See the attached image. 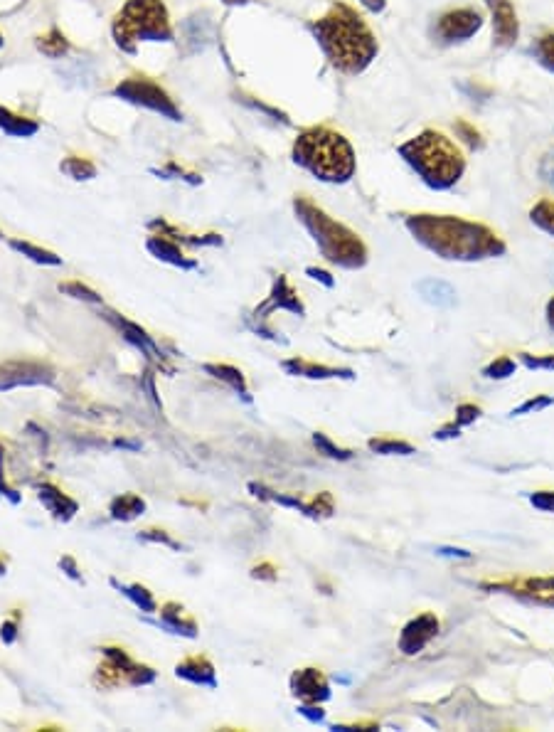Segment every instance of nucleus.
I'll list each match as a JSON object with an SVG mask.
<instances>
[{
	"mask_svg": "<svg viewBox=\"0 0 554 732\" xmlns=\"http://www.w3.org/2000/svg\"><path fill=\"white\" fill-rule=\"evenodd\" d=\"M407 230L422 247L451 262H481L508 252L490 227L456 215H412L407 217Z\"/></svg>",
	"mask_w": 554,
	"mask_h": 732,
	"instance_id": "f257e3e1",
	"label": "nucleus"
},
{
	"mask_svg": "<svg viewBox=\"0 0 554 732\" xmlns=\"http://www.w3.org/2000/svg\"><path fill=\"white\" fill-rule=\"evenodd\" d=\"M318 47L326 55L328 65L340 74L358 77L377 60L380 42L365 18L345 3H333L326 15L311 25Z\"/></svg>",
	"mask_w": 554,
	"mask_h": 732,
	"instance_id": "f03ea898",
	"label": "nucleus"
},
{
	"mask_svg": "<svg viewBox=\"0 0 554 732\" xmlns=\"http://www.w3.org/2000/svg\"><path fill=\"white\" fill-rule=\"evenodd\" d=\"M399 156L431 190H449L466 173V158L458 146L441 131L424 129L399 146Z\"/></svg>",
	"mask_w": 554,
	"mask_h": 732,
	"instance_id": "7ed1b4c3",
	"label": "nucleus"
},
{
	"mask_svg": "<svg viewBox=\"0 0 554 732\" xmlns=\"http://www.w3.org/2000/svg\"><path fill=\"white\" fill-rule=\"evenodd\" d=\"M294 161L323 183H348L358 168L350 141L328 126H311L296 136Z\"/></svg>",
	"mask_w": 554,
	"mask_h": 732,
	"instance_id": "20e7f679",
	"label": "nucleus"
},
{
	"mask_svg": "<svg viewBox=\"0 0 554 732\" xmlns=\"http://www.w3.org/2000/svg\"><path fill=\"white\" fill-rule=\"evenodd\" d=\"M294 208L298 220L306 225V230L311 232L313 240L321 247L323 257L348 269H358L365 264L367 249L355 232H350L348 227L335 222L333 217L326 215V212L318 208V205H313L308 198H296Z\"/></svg>",
	"mask_w": 554,
	"mask_h": 732,
	"instance_id": "39448f33",
	"label": "nucleus"
},
{
	"mask_svg": "<svg viewBox=\"0 0 554 732\" xmlns=\"http://www.w3.org/2000/svg\"><path fill=\"white\" fill-rule=\"evenodd\" d=\"M116 47L133 55L138 42H173L168 8L163 0H126L111 25Z\"/></svg>",
	"mask_w": 554,
	"mask_h": 732,
	"instance_id": "423d86ee",
	"label": "nucleus"
},
{
	"mask_svg": "<svg viewBox=\"0 0 554 732\" xmlns=\"http://www.w3.org/2000/svg\"><path fill=\"white\" fill-rule=\"evenodd\" d=\"M114 94L124 99V102L141 106V109L156 111V114H161L170 121L183 119V114H180V109L175 106L173 99L165 94V89H161L156 82H151V79L146 77L124 79V82L114 89Z\"/></svg>",
	"mask_w": 554,
	"mask_h": 732,
	"instance_id": "0eeeda50",
	"label": "nucleus"
},
{
	"mask_svg": "<svg viewBox=\"0 0 554 732\" xmlns=\"http://www.w3.org/2000/svg\"><path fill=\"white\" fill-rule=\"evenodd\" d=\"M483 15L476 8H454L446 10L436 18L434 23V40L441 45H458V42L471 40L473 35L481 33Z\"/></svg>",
	"mask_w": 554,
	"mask_h": 732,
	"instance_id": "6e6552de",
	"label": "nucleus"
},
{
	"mask_svg": "<svg viewBox=\"0 0 554 732\" xmlns=\"http://www.w3.org/2000/svg\"><path fill=\"white\" fill-rule=\"evenodd\" d=\"M483 3H486L490 20H493V45L500 50L513 47L520 37V23L513 0H483Z\"/></svg>",
	"mask_w": 554,
	"mask_h": 732,
	"instance_id": "1a4fd4ad",
	"label": "nucleus"
},
{
	"mask_svg": "<svg viewBox=\"0 0 554 732\" xmlns=\"http://www.w3.org/2000/svg\"><path fill=\"white\" fill-rule=\"evenodd\" d=\"M439 634V619L434 614H422V617L412 619L399 636V649L407 656L419 654L434 636Z\"/></svg>",
	"mask_w": 554,
	"mask_h": 732,
	"instance_id": "9d476101",
	"label": "nucleus"
},
{
	"mask_svg": "<svg viewBox=\"0 0 554 732\" xmlns=\"http://www.w3.org/2000/svg\"><path fill=\"white\" fill-rule=\"evenodd\" d=\"M498 590H510L513 594H525V597L537 599V602H554V577H537V580H520V582H498Z\"/></svg>",
	"mask_w": 554,
	"mask_h": 732,
	"instance_id": "9b49d317",
	"label": "nucleus"
},
{
	"mask_svg": "<svg viewBox=\"0 0 554 732\" xmlns=\"http://www.w3.org/2000/svg\"><path fill=\"white\" fill-rule=\"evenodd\" d=\"M294 691L296 696H301L303 700H311V703H318V700H326L330 696L326 678H323L316 668H306V671L296 673Z\"/></svg>",
	"mask_w": 554,
	"mask_h": 732,
	"instance_id": "f8f14e48",
	"label": "nucleus"
},
{
	"mask_svg": "<svg viewBox=\"0 0 554 732\" xmlns=\"http://www.w3.org/2000/svg\"><path fill=\"white\" fill-rule=\"evenodd\" d=\"M417 291L426 304L439 306V309H449L456 304V289L444 279H422L417 284Z\"/></svg>",
	"mask_w": 554,
	"mask_h": 732,
	"instance_id": "ddd939ff",
	"label": "nucleus"
},
{
	"mask_svg": "<svg viewBox=\"0 0 554 732\" xmlns=\"http://www.w3.org/2000/svg\"><path fill=\"white\" fill-rule=\"evenodd\" d=\"M0 131L15 136V139H28V136H35L40 131V126L33 119H25V116H18L0 106Z\"/></svg>",
	"mask_w": 554,
	"mask_h": 732,
	"instance_id": "4468645a",
	"label": "nucleus"
},
{
	"mask_svg": "<svg viewBox=\"0 0 554 732\" xmlns=\"http://www.w3.org/2000/svg\"><path fill=\"white\" fill-rule=\"evenodd\" d=\"M286 368L296 375H306V378H335V375H343V378H353L350 370H335L326 368V365H313V363H301V360H291L286 363Z\"/></svg>",
	"mask_w": 554,
	"mask_h": 732,
	"instance_id": "2eb2a0df",
	"label": "nucleus"
},
{
	"mask_svg": "<svg viewBox=\"0 0 554 732\" xmlns=\"http://www.w3.org/2000/svg\"><path fill=\"white\" fill-rule=\"evenodd\" d=\"M37 50H40L42 55L52 57V60H60V57H65L69 52V42H67V37L60 33V30L52 28L50 33L42 35L40 40H37Z\"/></svg>",
	"mask_w": 554,
	"mask_h": 732,
	"instance_id": "dca6fc26",
	"label": "nucleus"
},
{
	"mask_svg": "<svg viewBox=\"0 0 554 732\" xmlns=\"http://www.w3.org/2000/svg\"><path fill=\"white\" fill-rule=\"evenodd\" d=\"M530 55L535 57L537 65L545 67L547 72L554 74V33H545L537 37L530 45Z\"/></svg>",
	"mask_w": 554,
	"mask_h": 732,
	"instance_id": "f3484780",
	"label": "nucleus"
},
{
	"mask_svg": "<svg viewBox=\"0 0 554 732\" xmlns=\"http://www.w3.org/2000/svg\"><path fill=\"white\" fill-rule=\"evenodd\" d=\"M530 220L535 222L540 230H545L547 235L554 237V203L552 200H540V203H535V208L530 210Z\"/></svg>",
	"mask_w": 554,
	"mask_h": 732,
	"instance_id": "a211bd4d",
	"label": "nucleus"
},
{
	"mask_svg": "<svg viewBox=\"0 0 554 732\" xmlns=\"http://www.w3.org/2000/svg\"><path fill=\"white\" fill-rule=\"evenodd\" d=\"M62 171H65L69 178H74V180H89L97 175L94 163L84 161V158H67V161L62 163Z\"/></svg>",
	"mask_w": 554,
	"mask_h": 732,
	"instance_id": "6ab92c4d",
	"label": "nucleus"
},
{
	"mask_svg": "<svg viewBox=\"0 0 554 732\" xmlns=\"http://www.w3.org/2000/svg\"><path fill=\"white\" fill-rule=\"evenodd\" d=\"M370 449L377 454H414V447L399 439H372Z\"/></svg>",
	"mask_w": 554,
	"mask_h": 732,
	"instance_id": "aec40b11",
	"label": "nucleus"
},
{
	"mask_svg": "<svg viewBox=\"0 0 554 732\" xmlns=\"http://www.w3.org/2000/svg\"><path fill=\"white\" fill-rule=\"evenodd\" d=\"M552 405H554L552 395H535V397H530V400L522 402L520 407H515V410L510 412V417L530 415V412H542V410H547V407H552Z\"/></svg>",
	"mask_w": 554,
	"mask_h": 732,
	"instance_id": "412c9836",
	"label": "nucleus"
},
{
	"mask_svg": "<svg viewBox=\"0 0 554 732\" xmlns=\"http://www.w3.org/2000/svg\"><path fill=\"white\" fill-rule=\"evenodd\" d=\"M513 373H515V360L513 358H498V360H493V363L483 368V375H486L488 380H503V378H510Z\"/></svg>",
	"mask_w": 554,
	"mask_h": 732,
	"instance_id": "4be33fe9",
	"label": "nucleus"
},
{
	"mask_svg": "<svg viewBox=\"0 0 554 732\" xmlns=\"http://www.w3.org/2000/svg\"><path fill=\"white\" fill-rule=\"evenodd\" d=\"M454 129H456V136H458V139H461L463 143H466V146H471L473 151H476V148H481V146H483L481 131H478L476 126L468 124V121L458 119L456 124H454Z\"/></svg>",
	"mask_w": 554,
	"mask_h": 732,
	"instance_id": "5701e85b",
	"label": "nucleus"
},
{
	"mask_svg": "<svg viewBox=\"0 0 554 732\" xmlns=\"http://www.w3.org/2000/svg\"><path fill=\"white\" fill-rule=\"evenodd\" d=\"M148 247H151L153 252L158 254V257L170 259V262H175V264H183V254H180V249L173 247V244H168L165 240H161V237H153V240L148 242Z\"/></svg>",
	"mask_w": 554,
	"mask_h": 732,
	"instance_id": "b1692460",
	"label": "nucleus"
},
{
	"mask_svg": "<svg viewBox=\"0 0 554 732\" xmlns=\"http://www.w3.org/2000/svg\"><path fill=\"white\" fill-rule=\"evenodd\" d=\"M520 363L527 370H554V355H530L520 353Z\"/></svg>",
	"mask_w": 554,
	"mask_h": 732,
	"instance_id": "393cba45",
	"label": "nucleus"
},
{
	"mask_svg": "<svg viewBox=\"0 0 554 732\" xmlns=\"http://www.w3.org/2000/svg\"><path fill=\"white\" fill-rule=\"evenodd\" d=\"M478 417H481V407H478V405H461L456 410L454 424L458 429H463V427H468V424L476 422Z\"/></svg>",
	"mask_w": 554,
	"mask_h": 732,
	"instance_id": "a878e982",
	"label": "nucleus"
},
{
	"mask_svg": "<svg viewBox=\"0 0 554 732\" xmlns=\"http://www.w3.org/2000/svg\"><path fill=\"white\" fill-rule=\"evenodd\" d=\"M313 442H316V447L321 449V452H326L328 456H333V459H350V452H345V449L335 447V444L330 442L326 434H316V437H313Z\"/></svg>",
	"mask_w": 554,
	"mask_h": 732,
	"instance_id": "bb28decb",
	"label": "nucleus"
},
{
	"mask_svg": "<svg viewBox=\"0 0 554 732\" xmlns=\"http://www.w3.org/2000/svg\"><path fill=\"white\" fill-rule=\"evenodd\" d=\"M537 173H540L542 183L550 185V188H554V151H547L545 156H542L540 168H537Z\"/></svg>",
	"mask_w": 554,
	"mask_h": 732,
	"instance_id": "cd10ccee",
	"label": "nucleus"
},
{
	"mask_svg": "<svg viewBox=\"0 0 554 732\" xmlns=\"http://www.w3.org/2000/svg\"><path fill=\"white\" fill-rule=\"evenodd\" d=\"M13 247H15V249H20V252L30 254V257H33V259H35V262H45V264H57V259H55V257H52V254L42 252V249H37V247H30V244H23V242H13Z\"/></svg>",
	"mask_w": 554,
	"mask_h": 732,
	"instance_id": "c85d7f7f",
	"label": "nucleus"
},
{
	"mask_svg": "<svg viewBox=\"0 0 554 732\" xmlns=\"http://www.w3.org/2000/svg\"><path fill=\"white\" fill-rule=\"evenodd\" d=\"M530 503L535 508H540V511H547V513H554V491H540V493H532L530 496Z\"/></svg>",
	"mask_w": 554,
	"mask_h": 732,
	"instance_id": "c756f323",
	"label": "nucleus"
},
{
	"mask_svg": "<svg viewBox=\"0 0 554 732\" xmlns=\"http://www.w3.org/2000/svg\"><path fill=\"white\" fill-rule=\"evenodd\" d=\"M439 555H444V558H461V560H471V553H466V550H458V548H439L436 550Z\"/></svg>",
	"mask_w": 554,
	"mask_h": 732,
	"instance_id": "7c9ffc66",
	"label": "nucleus"
},
{
	"mask_svg": "<svg viewBox=\"0 0 554 732\" xmlns=\"http://www.w3.org/2000/svg\"><path fill=\"white\" fill-rule=\"evenodd\" d=\"M360 5L365 10H370V13L377 15V13H382V10H385L387 0H360Z\"/></svg>",
	"mask_w": 554,
	"mask_h": 732,
	"instance_id": "2f4dec72",
	"label": "nucleus"
},
{
	"mask_svg": "<svg viewBox=\"0 0 554 732\" xmlns=\"http://www.w3.org/2000/svg\"><path fill=\"white\" fill-rule=\"evenodd\" d=\"M308 274H311L313 279H321L326 286H333V279H330V274L321 272V269H308Z\"/></svg>",
	"mask_w": 554,
	"mask_h": 732,
	"instance_id": "473e14b6",
	"label": "nucleus"
},
{
	"mask_svg": "<svg viewBox=\"0 0 554 732\" xmlns=\"http://www.w3.org/2000/svg\"><path fill=\"white\" fill-rule=\"evenodd\" d=\"M301 713L306 715V718H311V720H323V710H318V713H316V708H303Z\"/></svg>",
	"mask_w": 554,
	"mask_h": 732,
	"instance_id": "72a5a7b5",
	"label": "nucleus"
},
{
	"mask_svg": "<svg viewBox=\"0 0 554 732\" xmlns=\"http://www.w3.org/2000/svg\"><path fill=\"white\" fill-rule=\"evenodd\" d=\"M547 323H550V328L554 331V299H550V304H547Z\"/></svg>",
	"mask_w": 554,
	"mask_h": 732,
	"instance_id": "f704fd0d",
	"label": "nucleus"
},
{
	"mask_svg": "<svg viewBox=\"0 0 554 732\" xmlns=\"http://www.w3.org/2000/svg\"><path fill=\"white\" fill-rule=\"evenodd\" d=\"M227 5H244V3H252V0H222Z\"/></svg>",
	"mask_w": 554,
	"mask_h": 732,
	"instance_id": "c9c22d12",
	"label": "nucleus"
},
{
	"mask_svg": "<svg viewBox=\"0 0 554 732\" xmlns=\"http://www.w3.org/2000/svg\"><path fill=\"white\" fill-rule=\"evenodd\" d=\"M0 47H3V37H0Z\"/></svg>",
	"mask_w": 554,
	"mask_h": 732,
	"instance_id": "e433bc0d",
	"label": "nucleus"
}]
</instances>
